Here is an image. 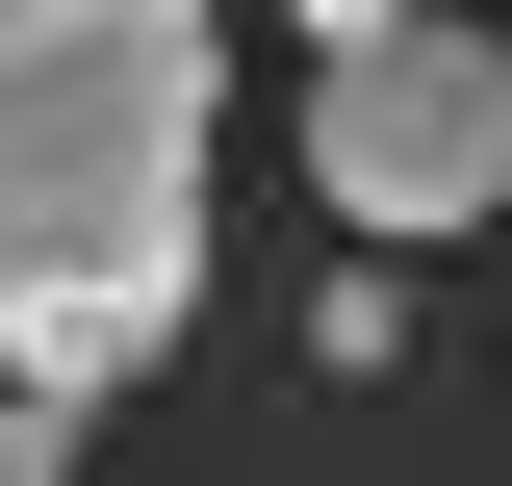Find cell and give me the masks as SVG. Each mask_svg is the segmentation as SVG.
Wrapping results in <instances>:
<instances>
[{
  "mask_svg": "<svg viewBox=\"0 0 512 486\" xmlns=\"http://www.w3.org/2000/svg\"><path fill=\"white\" fill-rule=\"evenodd\" d=\"M205 0H0V410H103L205 282Z\"/></svg>",
  "mask_w": 512,
  "mask_h": 486,
  "instance_id": "1",
  "label": "cell"
},
{
  "mask_svg": "<svg viewBox=\"0 0 512 486\" xmlns=\"http://www.w3.org/2000/svg\"><path fill=\"white\" fill-rule=\"evenodd\" d=\"M308 180L333 231H487L512 205V26H461V0H384L359 52H308Z\"/></svg>",
  "mask_w": 512,
  "mask_h": 486,
  "instance_id": "2",
  "label": "cell"
},
{
  "mask_svg": "<svg viewBox=\"0 0 512 486\" xmlns=\"http://www.w3.org/2000/svg\"><path fill=\"white\" fill-rule=\"evenodd\" d=\"M0 486H77V410H0Z\"/></svg>",
  "mask_w": 512,
  "mask_h": 486,
  "instance_id": "3",
  "label": "cell"
}]
</instances>
